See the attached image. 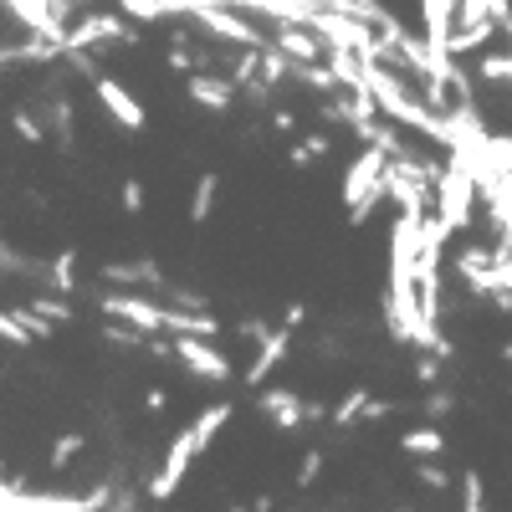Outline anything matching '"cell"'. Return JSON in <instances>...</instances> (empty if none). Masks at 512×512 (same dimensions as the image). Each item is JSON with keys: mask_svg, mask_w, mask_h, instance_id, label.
Here are the masks:
<instances>
[{"mask_svg": "<svg viewBox=\"0 0 512 512\" xmlns=\"http://www.w3.org/2000/svg\"><path fill=\"white\" fill-rule=\"evenodd\" d=\"M364 82H369V93L379 103V118H390V123H405L410 134L420 139H431L446 149V113L441 108H425L415 93H410V82H400L390 72V62H364Z\"/></svg>", "mask_w": 512, "mask_h": 512, "instance_id": "1", "label": "cell"}, {"mask_svg": "<svg viewBox=\"0 0 512 512\" xmlns=\"http://www.w3.org/2000/svg\"><path fill=\"white\" fill-rule=\"evenodd\" d=\"M384 169H390V149H384L379 139H369L349 159L344 185H338V200H344V210H349V226H364L374 216V205L384 200Z\"/></svg>", "mask_w": 512, "mask_h": 512, "instance_id": "2", "label": "cell"}, {"mask_svg": "<svg viewBox=\"0 0 512 512\" xmlns=\"http://www.w3.org/2000/svg\"><path fill=\"white\" fill-rule=\"evenodd\" d=\"M431 190H436V216L451 226V231H466V226H472V216H477V180H472V169H466L456 154L436 169V180H431Z\"/></svg>", "mask_w": 512, "mask_h": 512, "instance_id": "3", "label": "cell"}, {"mask_svg": "<svg viewBox=\"0 0 512 512\" xmlns=\"http://www.w3.org/2000/svg\"><path fill=\"white\" fill-rule=\"evenodd\" d=\"M256 410H262V420H272L277 431H297V425L328 420V405L303 400V395H292V390H262V395H256Z\"/></svg>", "mask_w": 512, "mask_h": 512, "instance_id": "4", "label": "cell"}, {"mask_svg": "<svg viewBox=\"0 0 512 512\" xmlns=\"http://www.w3.org/2000/svg\"><path fill=\"white\" fill-rule=\"evenodd\" d=\"M175 359H180L195 379H210V384H226V379H231V359L216 349V338L180 333V338H175Z\"/></svg>", "mask_w": 512, "mask_h": 512, "instance_id": "5", "label": "cell"}, {"mask_svg": "<svg viewBox=\"0 0 512 512\" xmlns=\"http://www.w3.org/2000/svg\"><path fill=\"white\" fill-rule=\"evenodd\" d=\"M195 456H200L195 436H190V431H180L175 441H169V451H164V461H159V472H154V482H149V497H154V502H164V497H175V492H180V482L190 477V466H195Z\"/></svg>", "mask_w": 512, "mask_h": 512, "instance_id": "6", "label": "cell"}, {"mask_svg": "<svg viewBox=\"0 0 512 512\" xmlns=\"http://www.w3.org/2000/svg\"><path fill=\"white\" fill-rule=\"evenodd\" d=\"M190 16H195V21H200L210 36H226V41H236V47H251V52H256V47H267V36L256 31L251 21H241V16H236V6H221V0H205V6H195Z\"/></svg>", "mask_w": 512, "mask_h": 512, "instance_id": "7", "label": "cell"}, {"mask_svg": "<svg viewBox=\"0 0 512 512\" xmlns=\"http://www.w3.org/2000/svg\"><path fill=\"white\" fill-rule=\"evenodd\" d=\"M93 88H98V103L108 108V118H113L118 128H128V134H144V128H149V113H144V103H139L134 93H128L118 77H98Z\"/></svg>", "mask_w": 512, "mask_h": 512, "instance_id": "8", "label": "cell"}, {"mask_svg": "<svg viewBox=\"0 0 512 512\" xmlns=\"http://www.w3.org/2000/svg\"><path fill=\"white\" fill-rule=\"evenodd\" d=\"M103 313L134 323L139 333H169V313L175 308H159V303H149V297H103Z\"/></svg>", "mask_w": 512, "mask_h": 512, "instance_id": "9", "label": "cell"}, {"mask_svg": "<svg viewBox=\"0 0 512 512\" xmlns=\"http://www.w3.org/2000/svg\"><path fill=\"white\" fill-rule=\"evenodd\" d=\"M292 323H282V328H272L262 344H256V359H251V369H246V390H262V384L277 374V364L287 359V349H292Z\"/></svg>", "mask_w": 512, "mask_h": 512, "instance_id": "10", "label": "cell"}, {"mask_svg": "<svg viewBox=\"0 0 512 512\" xmlns=\"http://www.w3.org/2000/svg\"><path fill=\"white\" fill-rule=\"evenodd\" d=\"M456 272L466 282V292H477V297H497V262H492V251L487 246H461L456 251Z\"/></svg>", "mask_w": 512, "mask_h": 512, "instance_id": "11", "label": "cell"}, {"mask_svg": "<svg viewBox=\"0 0 512 512\" xmlns=\"http://www.w3.org/2000/svg\"><path fill=\"white\" fill-rule=\"evenodd\" d=\"M277 47L292 57V62H323L328 57V47H323V36L313 31V26H303V21H277Z\"/></svg>", "mask_w": 512, "mask_h": 512, "instance_id": "12", "label": "cell"}, {"mask_svg": "<svg viewBox=\"0 0 512 512\" xmlns=\"http://www.w3.org/2000/svg\"><path fill=\"white\" fill-rule=\"evenodd\" d=\"M185 93H190V103H200V108H210V113H226L231 103H236V88L226 77H210V72H195L190 82H185Z\"/></svg>", "mask_w": 512, "mask_h": 512, "instance_id": "13", "label": "cell"}, {"mask_svg": "<svg viewBox=\"0 0 512 512\" xmlns=\"http://www.w3.org/2000/svg\"><path fill=\"white\" fill-rule=\"evenodd\" d=\"M231 415H236V410H231L226 400H221V405H205V410L190 420V436H195V446L205 451V446H210V441H216V436L226 431V425H231Z\"/></svg>", "mask_w": 512, "mask_h": 512, "instance_id": "14", "label": "cell"}, {"mask_svg": "<svg viewBox=\"0 0 512 512\" xmlns=\"http://www.w3.org/2000/svg\"><path fill=\"white\" fill-rule=\"evenodd\" d=\"M128 41V26L118 21V16H93V21H82L77 26V36L67 41V47H98V41Z\"/></svg>", "mask_w": 512, "mask_h": 512, "instance_id": "15", "label": "cell"}, {"mask_svg": "<svg viewBox=\"0 0 512 512\" xmlns=\"http://www.w3.org/2000/svg\"><path fill=\"white\" fill-rule=\"evenodd\" d=\"M400 451L415 456V461H420V456H441V451H446L441 425H415V431H405V436H400Z\"/></svg>", "mask_w": 512, "mask_h": 512, "instance_id": "16", "label": "cell"}, {"mask_svg": "<svg viewBox=\"0 0 512 512\" xmlns=\"http://www.w3.org/2000/svg\"><path fill=\"white\" fill-rule=\"evenodd\" d=\"M216 195H221V175H216V169H205V175L195 180V195H190V221H195V226L210 221V210H216Z\"/></svg>", "mask_w": 512, "mask_h": 512, "instance_id": "17", "label": "cell"}, {"mask_svg": "<svg viewBox=\"0 0 512 512\" xmlns=\"http://www.w3.org/2000/svg\"><path fill=\"white\" fill-rule=\"evenodd\" d=\"M487 200H492V221H497V231L512 236V175H502V180L487 190Z\"/></svg>", "mask_w": 512, "mask_h": 512, "instance_id": "18", "label": "cell"}, {"mask_svg": "<svg viewBox=\"0 0 512 512\" xmlns=\"http://www.w3.org/2000/svg\"><path fill=\"white\" fill-rule=\"evenodd\" d=\"M364 405H369V390H349L344 400H338V405L328 410V420H333V425H349V420H359V415H364Z\"/></svg>", "mask_w": 512, "mask_h": 512, "instance_id": "19", "label": "cell"}, {"mask_svg": "<svg viewBox=\"0 0 512 512\" xmlns=\"http://www.w3.org/2000/svg\"><path fill=\"white\" fill-rule=\"evenodd\" d=\"M118 11H123V16H134V21H144V26L169 16V6H164V0H118Z\"/></svg>", "mask_w": 512, "mask_h": 512, "instance_id": "20", "label": "cell"}, {"mask_svg": "<svg viewBox=\"0 0 512 512\" xmlns=\"http://www.w3.org/2000/svg\"><path fill=\"white\" fill-rule=\"evenodd\" d=\"M328 149H333V144H328V134H313L308 144H292V149H287V159H292L297 169H308V164H313V159H323Z\"/></svg>", "mask_w": 512, "mask_h": 512, "instance_id": "21", "label": "cell"}, {"mask_svg": "<svg viewBox=\"0 0 512 512\" xmlns=\"http://www.w3.org/2000/svg\"><path fill=\"white\" fill-rule=\"evenodd\" d=\"M415 477H420V487H431V492H446V487H451V477L436 466V456H420V461H415Z\"/></svg>", "mask_w": 512, "mask_h": 512, "instance_id": "22", "label": "cell"}, {"mask_svg": "<svg viewBox=\"0 0 512 512\" xmlns=\"http://www.w3.org/2000/svg\"><path fill=\"white\" fill-rule=\"evenodd\" d=\"M461 507H466V512L487 507V487H482V472H466V477H461Z\"/></svg>", "mask_w": 512, "mask_h": 512, "instance_id": "23", "label": "cell"}, {"mask_svg": "<svg viewBox=\"0 0 512 512\" xmlns=\"http://www.w3.org/2000/svg\"><path fill=\"white\" fill-rule=\"evenodd\" d=\"M318 472H323V451H308L303 461H297V487L308 492V487L318 482Z\"/></svg>", "mask_w": 512, "mask_h": 512, "instance_id": "24", "label": "cell"}, {"mask_svg": "<svg viewBox=\"0 0 512 512\" xmlns=\"http://www.w3.org/2000/svg\"><path fill=\"white\" fill-rule=\"evenodd\" d=\"M477 72H482L487 82H497V77H512V57H482V62H477Z\"/></svg>", "mask_w": 512, "mask_h": 512, "instance_id": "25", "label": "cell"}, {"mask_svg": "<svg viewBox=\"0 0 512 512\" xmlns=\"http://www.w3.org/2000/svg\"><path fill=\"white\" fill-rule=\"evenodd\" d=\"M180 41H185V36H180ZM180 41L169 47V67H175V72H195V62H200V57H195L190 47H180Z\"/></svg>", "mask_w": 512, "mask_h": 512, "instance_id": "26", "label": "cell"}, {"mask_svg": "<svg viewBox=\"0 0 512 512\" xmlns=\"http://www.w3.org/2000/svg\"><path fill=\"white\" fill-rule=\"evenodd\" d=\"M123 210H128V216H139V210H144V185L139 180H123Z\"/></svg>", "mask_w": 512, "mask_h": 512, "instance_id": "27", "label": "cell"}, {"mask_svg": "<svg viewBox=\"0 0 512 512\" xmlns=\"http://www.w3.org/2000/svg\"><path fill=\"white\" fill-rule=\"evenodd\" d=\"M415 379H420V384H436V379H441V354H436V349H431V359L415 364Z\"/></svg>", "mask_w": 512, "mask_h": 512, "instance_id": "28", "label": "cell"}, {"mask_svg": "<svg viewBox=\"0 0 512 512\" xmlns=\"http://www.w3.org/2000/svg\"><path fill=\"white\" fill-rule=\"evenodd\" d=\"M451 405H456V400H451L446 390H436L431 400H425V415H431V420H446V415H451Z\"/></svg>", "mask_w": 512, "mask_h": 512, "instance_id": "29", "label": "cell"}, {"mask_svg": "<svg viewBox=\"0 0 512 512\" xmlns=\"http://www.w3.org/2000/svg\"><path fill=\"white\" fill-rule=\"evenodd\" d=\"M77 446H82L77 436H67V441H57V451H52V461H57V466H62V461H72V456H77Z\"/></svg>", "mask_w": 512, "mask_h": 512, "instance_id": "30", "label": "cell"}, {"mask_svg": "<svg viewBox=\"0 0 512 512\" xmlns=\"http://www.w3.org/2000/svg\"><path fill=\"white\" fill-rule=\"evenodd\" d=\"M16 134H21V139H31V144H36V139H41V128H36V123H31V118H26V113H16Z\"/></svg>", "mask_w": 512, "mask_h": 512, "instance_id": "31", "label": "cell"}, {"mask_svg": "<svg viewBox=\"0 0 512 512\" xmlns=\"http://www.w3.org/2000/svg\"><path fill=\"white\" fill-rule=\"evenodd\" d=\"M272 128H277V134H292V128H297V118H292L287 108H277V113H272Z\"/></svg>", "mask_w": 512, "mask_h": 512, "instance_id": "32", "label": "cell"}, {"mask_svg": "<svg viewBox=\"0 0 512 512\" xmlns=\"http://www.w3.org/2000/svg\"><path fill=\"white\" fill-rule=\"evenodd\" d=\"M303 318H308V308H303V303H287V318H282V323H292V328H297Z\"/></svg>", "mask_w": 512, "mask_h": 512, "instance_id": "33", "label": "cell"}, {"mask_svg": "<svg viewBox=\"0 0 512 512\" xmlns=\"http://www.w3.org/2000/svg\"><path fill=\"white\" fill-rule=\"evenodd\" d=\"M164 405H169V395H164V390H149V410H154V415H159V410H164Z\"/></svg>", "mask_w": 512, "mask_h": 512, "instance_id": "34", "label": "cell"}, {"mask_svg": "<svg viewBox=\"0 0 512 512\" xmlns=\"http://www.w3.org/2000/svg\"><path fill=\"white\" fill-rule=\"evenodd\" d=\"M487 6H492V16H497V21H502V16L512 11V6H507V0H487Z\"/></svg>", "mask_w": 512, "mask_h": 512, "instance_id": "35", "label": "cell"}, {"mask_svg": "<svg viewBox=\"0 0 512 512\" xmlns=\"http://www.w3.org/2000/svg\"><path fill=\"white\" fill-rule=\"evenodd\" d=\"M497 354H502V364H512V338H507V344H502Z\"/></svg>", "mask_w": 512, "mask_h": 512, "instance_id": "36", "label": "cell"}, {"mask_svg": "<svg viewBox=\"0 0 512 512\" xmlns=\"http://www.w3.org/2000/svg\"><path fill=\"white\" fill-rule=\"evenodd\" d=\"M502 31H507V36H512V11H507V16H502Z\"/></svg>", "mask_w": 512, "mask_h": 512, "instance_id": "37", "label": "cell"}]
</instances>
